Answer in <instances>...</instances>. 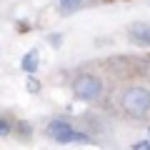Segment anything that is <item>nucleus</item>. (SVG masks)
I'll return each mask as SVG.
<instances>
[{
  "label": "nucleus",
  "instance_id": "f257e3e1",
  "mask_svg": "<svg viewBox=\"0 0 150 150\" xmlns=\"http://www.w3.org/2000/svg\"><path fill=\"white\" fill-rule=\"evenodd\" d=\"M120 103H123V110L128 112V115L143 118L145 112L150 110V90L143 88V85H133V88H128V90L123 93Z\"/></svg>",
  "mask_w": 150,
  "mask_h": 150
},
{
  "label": "nucleus",
  "instance_id": "f03ea898",
  "mask_svg": "<svg viewBox=\"0 0 150 150\" xmlns=\"http://www.w3.org/2000/svg\"><path fill=\"white\" fill-rule=\"evenodd\" d=\"M73 93L80 100H98L103 95V80L93 73H80L73 80Z\"/></svg>",
  "mask_w": 150,
  "mask_h": 150
},
{
  "label": "nucleus",
  "instance_id": "7ed1b4c3",
  "mask_svg": "<svg viewBox=\"0 0 150 150\" xmlns=\"http://www.w3.org/2000/svg\"><path fill=\"white\" fill-rule=\"evenodd\" d=\"M48 135L55 143H88L90 140L85 133H78L68 120H53L48 125Z\"/></svg>",
  "mask_w": 150,
  "mask_h": 150
},
{
  "label": "nucleus",
  "instance_id": "20e7f679",
  "mask_svg": "<svg viewBox=\"0 0 150 150\" xmlns=\"http://www.w3.org/2000/svg\"><path fill=\"white\" fill-rule=\"evenodd\" d=\"M130 38H133V43L150 45V28L148 25H133L130 28Z\"/></svg>",
  "mask_w": 150,
  "mask_h": 150
},
{
  "label": "nucleus",
  "instance_id": "39448f33",
  "mask_svg": "<svg viewBox=\"0 0 150 150\" xmlns=\"http://www.w3.org/2000/svg\"><path fill=\"white\" fill-rule=\"evenodd\" d=\"M23 70H25V73H35L38 70V53L35 50H30V53L23 58Z\"/></svg>",
  "mask_w": 150,
  "mask_h": 150
},
{
  "label": "nucleus",
  "instance_id": "423d86ee",
  "mask_svg": "<svg viewBox=\"0 0 150 150\" xmlns=\"http://www.w3.org/2000/svg\"><path fill=\"white\" fill-rule=\"evenodd\" d=\"M83 5V0H60V10L63 13H75Z\"/></svg>",
  "mask_w": 150,
  "mask_h": 150
},
{
  "label": "nucleus",
  "instance_id": "0eeeda50",
  "mask_svg": "<svg viewBox=\"0 0 150 150\" xmlns=\"http://www.w3.org/2000/svg\"><path fill=\"white\" fill-rule=\"evenodd\" d=\"M8 133H10V123H8V120L3 118V120H0V135H3V138H5Z\"/></svg>",
  "mask_w": 150,
  "mask_h": 150
},
{
  "label": "nucleus",
  "instance_id": "6e6552de",
  "mask_svg": "<svg viewBox=\"0 0 150 150\" xmlns=\"http://www.w3.org/2000/svg\"><path fill=\"white\" fill-rule=\"evenodd\" d=\"M38 88H40V85H38L35 80H28V90H30V93H38Z\"/></svg>",
  "mask_w": 150,
  "mask_h": 150
}]
</instances>
